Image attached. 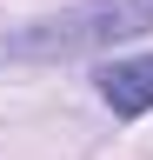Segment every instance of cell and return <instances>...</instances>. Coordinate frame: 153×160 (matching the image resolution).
Instances as JSON below:
<instances>
[{"instance_id":"cell-1","label":"cell","mask_w":153,"mask_h":160,"mask_svg":"<svg viewBox=\"0 0 153 160\" xmlns=\"http://www.w3.org/2000/svg\"><path fill=\"white\" fill-rule=\"evenodd\" d=\"M146 27H153V0H80L67 13H47V20L0 33V60H73V53L120 47Z\"/></svg>"},{"instance_id":"cell-2","label":"cell","mask_w":153,"mask_h":160,"mask_svg":"<svg viewBox=\"0 0 153 160\" xmlns=\"http://www.w3.org/2000/svg\"><path fill=\"white\" fill-rule=\"evenodd\" d=\"M100 100H107L120 120L153 113V53H133V60H113V67H100Z\"/></svg>"}]
</instances>
